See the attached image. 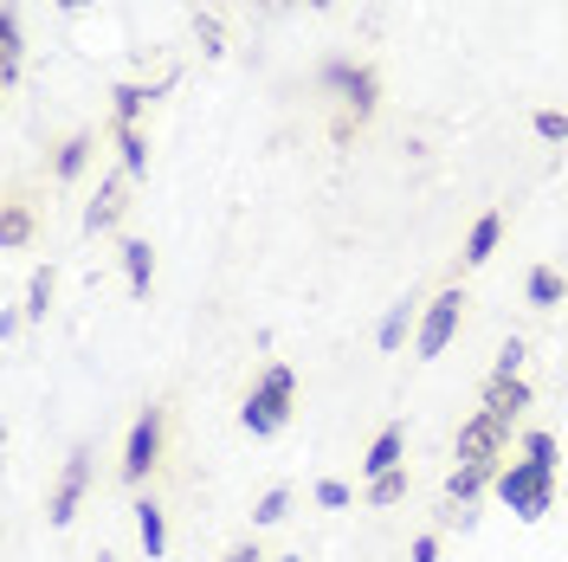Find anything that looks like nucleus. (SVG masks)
I'll use <instances>...</instances> for the list:
<instances>
[{"label":"nucleus","mask_w":568,"mask_h":562,"mask_svg":"<svg viewBox=\"0 0 568 562\" xmlns=\"http://www.w3.org/2000/svg\"><path fill=\"white\" fill-rule=\"evenodd\" d=\"M407 311H414V304H394V311L382 317V350H400V337H407Z\"/></svg>","instance_id":"obj_22"},{"label":"nucleus","mask_w":568,"mask_h":562,"mask_svg":"<svg viewBox=\"0 0 568 562\" xmlns=\"http://www.w3.org/2000/svg\"><path fill=\"white\" fill-rule=\"evenodd\" d=\"M323 84L349 91L355 117H368V110H375V71H368V66H343V59H329V66H323Z\"/></svg>","instance_id":"obj_6"},{"label":"nucleus","mask_w":568,"mask_h":562,"mask_svg":"<svg viewBox=\"0 0 568 562\" xmlns=\"http://www.w3.org/2000/svg\"><path fill=\"white\" fill-rule=\"evenodd\" d=\"M524 408H530V388H524V375H491V382H485V414H497V421L510 426Z\"/></svg>","instance_id":"obj_8"},{"label":"nucleus","mask_w":568,"mask_h":562,"mask_svg":"<svg viewBox=\"0 0 568 562\" xmlns=\"http://www.w3.org/2000/svg\"><path fill=\"white\" fill-rule=\"evenodd\" d=\"M291 394H297V375H291L284 362H272V369H265V382L252 388L246 408H240L246 433H278V426L291 421Z\"/></svg>","instance_id":"obj_2"},{"label":"nucleus","mask_w":568,"mask_h":562,"mask_svg":"<svg viewBox=\"0 0 568 562\" xmlns=\"http://www.w3.org/2000/svg\"><path fill=\"white\" fill-rule=\"evenodd\" d=\"M536 137L542 142H568V117L562 110H536Z\"/></svg>","instance_id":"obj_24"},{"label":"nucleus","mask_w":568,"mask_h":562,"mask_svg":"<svg viewBox=\"0 0 568 562\" xmlns=\"http://www.w3.org/2000/svg\"><path fill=\"white\" fill-rule=\"evenodd\" d=\"M84 485H91V459L71 453V459H65V479H59V492H52V511H45V518H52L59 530L78 518V498H84Z\"/></svg>","instance_id":"obj_7"},{"label":"nucleus","mask_w":568,"mask_h":562,"mask_svg":"<svg viewBox=\"0 0 568 562\" xmlns=\"http://www.w3.org/2000/svg\"><path fill=\"white\" fill-rule=\"evenodd\" d=\"M485 479H491V465H459V472L446 479V492H453V498H478V492H485Z\"/></svg>","instance_id":"obj_17"},{"label":"nucleus","mask_w":568,"mask_h":562,"mask_svg":"<svg viewBox=\"0 0 568 562\" xmlns=\"http://www.w3.org/2000/svg\"><path fill=\"white\" fill-rule=\"evenodd\" d=\"M311 7H329V0H311Z\"/></svg>","instance_id":"obj_33"},{"label":"nucleus","mask_w":568,"mask_h":562,"mask_svg":"<svg viewBox=\"0 0 568 562\" xmlns=\"http://www.w3.org/2000/svg\"><path fill=\"white\" fill-rule=\"evenodd\" d=\"M123 208H130V181L110 175L104 188H98V201L84 208V227H91V233H104V227H116V213H123Z\"/></svg>","instance_id":"obj_9"},{"label":"nucleus","mask_w":568,"mask_h":562,"mask_svg":"<svg viewBox=\"0 0 568 562\" xmlns=\"http://www.w3.org/2000/svg\"><path fill=\"white\" fill-rule=\"evenodd\" d=\"M155 453H162V408H142L136 426H130V446H123V479L142 485L149 465H155Z\"/></svg>","instance_id":"obj_3"},{"label":"nucleus","mask_w":568,"mask_h":562,"mask_svg":"<svg viewBox=\"0 0 568 562\" xmlns=\"http://www.w3.org/2000/svg\"><path fill=\"white\" fill-rule=\"evenodd\" d=\"M497 240H504V220H497V213H478V227H471V240H465V265H485L497 252Z\"/></svg>","instance_id":"obj_12"},{"label":"nucleus","mask_w":568,"mask_h":562,"mask_svg":"<svg viewBox=\"0 0 568 562\" xmlns=\"http://www.w3.org/2000/svg\"><path fill=\"white\" fill-rule=\"evenodd\" d=\"M284 511H291V492L278 485V492H265V498H258V511H252V524H278Z\"/></svg>","instance_id":"obj_23"},{"label":"nucleus","mask_w":568,"mask_h":562,"mask_svg":"<svg viewBox=\"0 0 568 562\" xmlns=\"http://www.w3.org/2000/svg\"><path fill=\"white\" fill-rule=\"evenodd\" d=\"M530 304H562V279H556L549 265H536L530 272Z\"/></svg>","instance_id":"obj_19"},{"label":"nucleus","mask_w":568,"mask_h":562,"mask_svg":"<svg viewBox=\"0 0 568 562\" xmlns=\"http://www.w3.org/2000/svg\"><path fill=\"white\" fill-rule=\"evenodd\" d=\"M27 240H33V213L7 208V213H0V247H27Z\"/></svg>","instance_id":"obj_16"},{"label":"nucleus","mask_w":568,"mask_h":562,"mask_svg":"<svg viewBox=\"0 0 568 562\" xmlns=\"http://www.w3.org/2000/svg\"><path fill=\"white\" fill-rule=\"evenodd\" d=\"M497 498H504L524 524H536V518L549 511V498H556V465H549V459H524V465H510V472L497 479Z\"/></svg>","instance_id":"obj_1"},{"label":"nucleus","mask_w":568,"mask_h":562,"mask_svg":"<svg viewBox=\"0 0 568 562\" xmlns=\"http://www.w3.org/2000/svg\"><path fill=\"white\" fill-rule=\"evenodd\" d=\"M136 536H142V556L162 562V550H169V530H162V511H155L149 498L136 504Z\"/></svg>","instance_id":"obj_13"},{"label":"nucleus","mask_w":568,"mask_h":562,"mask_svg":"<svg viewBox=\"0 0 568 562\" xmlns=\"http://www.w3.org/2000/svg\"><path fill=\"white\" fill-rule=\"evenodd\" d=\"M123 279H130V291H149V279H155V252L142 247V240H123Z\"/></svg>","instance_id":"obj_14"},{"label":"nucleus","mask_w":568,"mask_h":562,"mask_svg":"<svg viewBox=\"0 0 568 562\" xmlns=\"http://www.w3.org/2000/svg\"><path fill=\"white\" fill-rule=\"evenodd\" d=\"M524 453H530V459H549V465H556V440H549V433H530V440H524Z\"/></svg>","instance_id":"obj_28"},{"label":"nucleus","mask_w":568,"mask_h":562,"mask_svg":"<svg viewBox=\"0 0 568 562\" xmlns=\"http://www.w3.org/2000/svg\"><path fill=\"white\" fill-rule=\"evenodd\" d=\"M59 7H65V13H78V7H91V0H59Z\"/></svg>","instance_id":"obj_32"},{"label":"nucleus","mask_w":568,"mask_h":562,"mask_svg":"<svg viewBox=\"0 0 568 562\" xmlns=\"http://www.w3.org/2000/svg\"><path fill=\"white\" fill-rule=\"evenodd\" d=\"M459 304H465L459 291H439V298L426 304V317H420V343H414V350H420L426 362H433V355L453 343V330H459Z\"/></svg>","instance_id":"obj_4"},{"label":"nucleus","mask_w":568,"mask_h":562,"mask_svg":"<svg viewBox=\"0 0 568 562\" xmlns=\"http://www.w3.org/2000/svg\"><path fill=\"white\" fill-rule=\"evenodd\" d=\"M116 149H123V175H142L149 169V142L136 130H116Z\"/></svg>","instance_id":"obj_18"},{"label":"nucleus","mask_w":568,"mask_h":562,"mask_svg":"<svg viewBox=\"0 0 568 562\" xmlns=\"http://www.w3.org/2000/svg\"><path fill=\"white\" fill-rule=\"evenodd\" d=\"M194 27H201V39H207V52H220V20H213V13H201Z\"/></svg>","instance_id":"obj_29"},{"label":"nucleus","mask_w":568,"mask_h":562,"mask_svg":"<svg viewBox=\"0 0 568 562\" xmlns=\"http://www.w3.org/2000/svg\"><path fill=\"white\" fill-rule=\"evenodd\" d=\"M414 562H439V543L433 536H414Z\"/></svg>","instance_id":"obj_30"},{"label":"nucleus","mask_w":568,"mask_h":562,"mask_svg":"<svg viewBox=\"0 0 568 562\" xmlns=\"http://www.w3.org/2000/svg\"><path fill=\"white\" fill-rule=\"evenodd\" d=\"M517 369H524V343H517V337H510V343H504V350H497V375H517Z\"/></svg>","instance_id":"obj_27"},{"label":"nucleus","mask_w":568,"mask_h":562,"mask_svg":"<svg viewBox=\"0 0 568 562\" xmlns=\"http://www.w3.org/2000/svg\"><path fill=\"white\" fill-rule=\"evenodd\" d=\"M400 446H407V433H400V426H382V440L368 446L362 472H368V479H382V472H400Z\"/></svg>","instance_id":"obj_11"},{"label":"nucleus","mask_w":568,"mask_h":562,"mask_svg":"<svg viewBox=\"0 0 568 562\" xmlns=\"http://www.w3.org/2000/svg\"><path fill=\"white\" fill-rule=\"evenodd\" d=\"M317 504H323V511H343V504H349V485H343V479H323Z\"/></svg>","instance_id":"obj_26"},{"label":"nucleus","mask_w":568,"mask_h":562,"mask_svg":"<svg viewBox=\"0 0 568 562\" xmlns=\"http://www.w3.org/2000/svg\"><path fill=\"white\" fill-rule=\"evenodd\" d=\"M45 304H52V265L33 272V291H27V311H33V317H45Z\"/></svg>","instance_id":"obj_25"},{"label":"nucleus","mask_w":568,"mask_h":562,"mask_svg":"<svg viewBox=\"0 0 568 562\" xmlns=\"http://www.w3.org/2000/svg\"><path fill=\"white\" fill-rule=\"evenodd\" d=\"M278 562H297V556H278Z\"/></svg>","instance_id":"obj_34"},{"label":"nucleus","mask_w":568,"mask_h":562,"mask_svg":"<svg viewBox=\"0 0 568 562\" xmlns=\"http://www.w3.org/2000/svg\"><path fill=\"white\" fill-rule=\"evenodd\" d=\"M226 562H258V550H252V543H240V550H226Z\"/></svg>","instance_id":"obj_31"},{"label":"nucleus","mask_w":568,"mask_h":562,"mask_svg":"<svg viewBox=\"0 0 568 562\" xmlns=\"http://www.w3.org/2000/svg\"><path fill=\"white\" fill-rule=\"evenodd\" d=\"M84 155H91V137H71L65 149H59V181L78 175V169H84Z\"/></svg>","instance_id":"obj_21"},{"label":"nucleus","mask_w":568,"mask_h":562,"mask_svg":"<svg viewBox=\"0 0 568 562\" xmlns=\"http://www.w3.org/2000/svg\"><path fill=\"white\" fill-rule=\"evenodd\" d=\"M407 498V479L400 472H382V479H368V504H400Z\"/></svg>","instance_id":"obj_20"},{"label":"nucleus","mask_w":568,"mask_h":562,"mask_svg":"<svg viewBox=\"0 0 568 562\" xmlns=\"http://www.w3.org/2000/svg\"><path fill=\"white\" fill-rule=\"evenodd\" d=\"M504 433H510V426L497 421V414H478V421H465V426H459V465H491L497 446H504Z\"/></svg>","instance_id":"obj_5"},{"label":"nucleus","mask_w":568,"mask_h":562,"mask_svg":"<svg viewBox=\"0 0 568 562\" xmlns=\"http://www.w3.org/2000/svg\"><path fill=\"white\" fill-rule=\"evenodd\" d=\"M110 98H116V130H136L142 104H149V98H155V91H149V84H116V91H110Z\"/></svg>","instance_id":"obj_15"},{"label":"nucleus","mask_w":568,"mask_h":562,"mask_svg":"<svg viewBox=\"0 0 568 562\" xmlns=\"http://www.w3.org/2000/svg\"><path fill=\"white\" fill-rule=\"evenodd\" d=\"M20 52H27V39H20V13L0 7V84L20 78Z\"/></svg>","instance_id":"obj_10"}]
</instances>
